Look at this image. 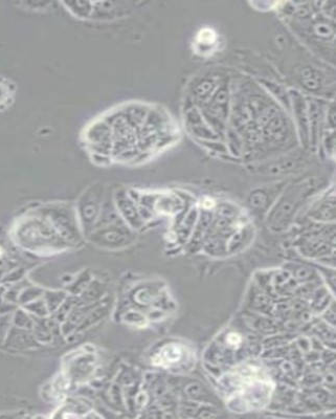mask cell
<instances>
[{
  "label": "cell",
  "mask_w": 336,
  "mask_h": 419,
  "mask_svg": "<svg viewBox=\"0 0 336 419\" xmlns=\"http://www.w3.org/2000/svg\"><path fill=\"white\" fill-rule=\"evenodd\" d=\"M0 254H1V250H0Z\"/></svg>",
  "instance_id": "obj_1"
}]
</instances>
